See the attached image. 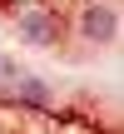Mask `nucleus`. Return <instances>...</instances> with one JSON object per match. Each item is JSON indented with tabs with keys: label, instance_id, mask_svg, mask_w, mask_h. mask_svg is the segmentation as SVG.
<instances>
[{
	"label": "nucleus",
	"instance_id": "obj_3",
	"mask_svg": "<svg viewBox=\"0 0 124 134\" xmlns=\"http://www.w3.org/2000/svg\"><path fill=\"white\" fill-rule=\"evenodd\" d=\"M10 94H15V104H25V109H55V90H50L40 75H20Z\"/></svg>",
	"mask_w": 124,
	"mask_h": 134
},
{
	"label": "nucleus",
	"instance_id": "obj_4",
	"mask_svg": "<svg viewBox=\"0 0 124 134\" xmlns=\"http://www.w3.org/2000/svg\"><path fill=\"white\" fill-rule=\"evenodd\" d=\"M20 75H25V70H20V60H15L10 50H0V94H10Z\"/></svg>",
	"mask_w": 124,
	"mask_h": 134
},
{
	"label": "nucleus",
	"instance_id": "obj_1",
	"mask_svg": "<svg viewBox=\"0 0 124 134\" xmlns=\"http://www.w3.org/2000/svg\"><path fill=\"white\" fill-rule=\"evenodd\" d=\"M75 30H80L84 45H109V40L119 35V15H114V5L94 0V5H84V10L75 15Z\"/></svg>",
	"mask_w": 124,
	"mask_h": 134
},
{
	"label": "nucleus",
	"instance_id": "obj_2",
	"mask_svg": "<svg viewBox=\"0 0 124 134\" xmlns=\"http://www.w3.org/2000/svg\"><path fill=\"white\" fill-rule=\"evenodd\" d=\"M15 35H20V45H55L60 40V20L45 5H25L15 15Z\"/></svg>",
	"mask_w": 124,
	"mask_h": 134
}]
</instances>
